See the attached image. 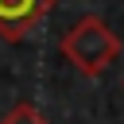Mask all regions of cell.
<instances>
[{
    "label": "cell",
    "mask_w": 124,
    "mask_h": 124,
    "mask_svg": "<svg viewBox=\"0 0 124 124\" xmlns=\"http://www.w3.org/2000/svg\"><path fill=\"white\" fill-rule=\"evenodd\" d=\"M116 54H120V39L101 16H81L62 35V58L85 78H101L116 62Z\"/></svg>",
    "instance_id": "obj_1"
},
{
    "label": "cell",
    "mask_w": 124,
    "mask_h": 124,
    "mask_svg": "<svg viewBox=\"0 0 124 124\" xmlns=\"http://www.w3.org/2000/svg\"><path fill=\"white\" fill-rule=\"evenodd\" d=\"M54 8V0H0V39L19 43L27 31Z\"/></svg>",
    "instance_id": "obj_2"
},
{
    "label": "cell",
    "mask_w": 124,
    "mask_h": 124,
    "mask_svg": "<svg viewBox=\"0 0 124 124\" xmlns=\"http://www.w3.org/2000/svg\"><path fill=\"white\" fill-rule=\"evenodd\" d=\"M0 124H46V116H43L31 101H19V105L8 108V116H4Z\"/></svg>",
    "instance_id": "obj_3"
}]
</instances>
